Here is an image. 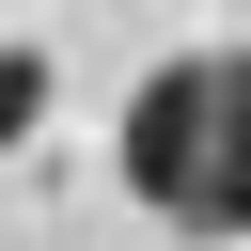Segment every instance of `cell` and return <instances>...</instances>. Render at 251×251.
Returning a JSON list of instances; mask_svg holds the SVG:
<instances>
[{"instance_id":"7a4b0ae2","label":"cell","mask_w":251,"mask_h":251,"mask_svg":"<svg viewBox=\"0 0 251 251\" xmlns=\"http://www.w3.org/2000/svg\"><path fill=\"white\" fill-rule=\"evenodd\" d=\"M47 126V47H0V141Z\"/></svg>"},{"instance_id":"6da1fadb","label":"cell","mask_w":251,"mask_h":251,"mask_svg":"<svg viewBox=\"0 0 251 251\" xmlns=\"http://www.w3.org/2000/svg\"><path fill=\"white\" fill-rule=\"evenodd\" d=\"M110 173H126V204H157L173 235H251V47H220V63H157L141 94H126V141H110Z\"/></svg>"}]
</instances>
